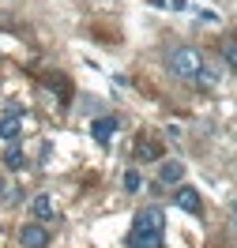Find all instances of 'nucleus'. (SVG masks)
Listing matches in <instances>:
<instances>
[{
    "label": "nucleus",
    "mask_w": 237,
    "mask_h": 248,
    "mask_svg": "<svg viewBox=\"0 0 237 248\" xmlns=\"http://www.w3.org/2000/svg\"><path fill=\"white\" fill-rule=\"evenodd\" d=\"M4 196H8V185H4V181H0V200H4Z\"/></svg>",
    "instance_id": "4468645a"
},
{
    "label": "nucleus",
    "mask_w": 237,
    "mask_h": 248,
    "mask_svg": "<svg viewBox=\"0 0 237 248\" xmlns=\"http://www.w3.org/2000/svg\"><path fill=\"white\" fill-rule=\"evenodd\" d=\"M19 245L23 248H46L49 245V226H38V222H34V226H23V230H19Z\"/></svg>",
    "instance_id": "20e7f679"
},
{
    "label": "nucleus",
    "mask_w": 237,
    "mask_h": 248,
    "mask_svg": "<svg viewBox=\"0 0 237 248\" xmlns=\"http://www.w3.org/2000/svg\"><path fill=\"white\" fill-rule=\"evenodd\" d=\"M181 177H185V166H181L177 158H170V162L158 166V181H162V185H177Z\"/></svg>",
    "instance_id": "6e6552de"
},
{
    "label": "nucleus",
    "mask_w": 237,
    "mask_h": 248,
    "mask_svg": "<svg viewBox=\"0 0 237 248\" xmlns=\"http://www.w3.org/2000/svg\"><path fill=\"white\" fill-rule=\"evenodd\" d=\"M226 64L237 72V46H226Z\"/></svg>",
    "instance_id": "ddd939ff"
},
{
    "label": "nucleus",
    "mask_w": 237,
    "mask_h": 248,
    "mask_svg": "<svg viewBox=\"0 0 237 248\" xmlns=\"http://www.w3.org/2000/svg\"><path fill=\"white\" fill-rule=\"evenodd\" d=\"M234 222H237V200H234Z\"/></svg>",
    "instance_id": "2eb2a0df"
},
{
    "label": "nucleus",
    "mask_w": 237,
    "mask_h": 248,
    "mask_svg": "<svg viewBox=\"0 0 237 248\" xmlns=\"http://www.w3.org/2000/svg\"><path fill=\"white\" fill-rule=\"evenodd\" d=\"M136 155H140L143 162H155V158L162 155V147H158L155 140H140V143H136Z\"/></svg>",
    "instance_id": "9d476101"
},
{
    "label": "nucleus",
    "mask_w": 237,
    "mask_h": 248,
    "mask_svg": "<svg viewBox=\"0 0 237 248\" xmlns=\"http://www.w3.org/2000/svg\"><path fill=\"white\" fill-rule=\"evenodd\" d=\"M4 166H8V170H23V151H19L16 143H8V151H4Z\"/></svg>",
    "instance_id": "9b49d317"
},
{
    "label": "nucleus",
    "mask_w": 237,
    "mask_h": 248,
    "mask_svg": "<svg viewBox=\"0 0 237 248\" xmlns=\"http://www.w3.org/2000/svg\"><path fill=\"white\" fill-rule=\"evenodd\" d=\"M132 230H155V233H166V215H162V207H147L136 215L132 222Z\"/></svg>",
    "instance_id": "7ed1b4c3"
},
{
    "label": "nucleus",
    "mask_w": 237,
    "mask_h": 248,
    "mask_svg": "<svg viewBox=\"0 0 237 248\" xmlns=\"http://www.w3.org/2000/svg\"><path fill=\"white\" fill-rule=\"evenodd\" d=\"M19 128H23V106H12L4 117H0V136H4V143H16Z\"/></svg>",
    "instance_id": "f03ea898"
},
{
    "label": "nucleus",
    "mask_w": 237,
    "mask_h": 248,
    "mask_svg": "<svg viewBox=\"0 0 237 248\" xmlns=\"http://www.w3.org/2000/svg\"><path fill=\"white\" fill-rule=\"evenodd\" d=\"M170 72L181 76V79H196L200 72H204V57H200V49L177 46L174 53H170Z\"/></svg>",
    "instance_id": "f257e3e1"
},
{
    "label": "nucleus",
    "mask_w": 237,
    "mask_h": 248,
    "mask_svg": "<svg viewBox=\"0 0 237 248\" xmlns=\"http://www.w3.org/2000/svg\"><path fill=\"white\" fill-rule=\"evenodd\" d=\"M31 211H34V218H38V222H49V218L57 215V207H53V200H49V196H34Z\"/></svg>",
    "instance_id": "1a4fd4ad"
},
{
    "label": "nucleus",
    "mask_w": 237,
    "mask_h": 248,
    "mask_svg": "<svg viewBox=\"0 0 237 248\" xmlns=\"http://www.w3.org/2000/svg\"><path fill=\"white\" fill-rule=\"evenodd\" d=\"M125 188H128V192H140V188H143L140 170H128V173H125Z\"/></svg>",
    "instance_id": "f8f14e48"
},
{
    "label": "nucleus",
    "mask_w": 237,
    "mask_h": 248,
    "mask_svg": "<svg viewBox=\"0 0 237 248\" xmlns=\"http://www.w3.org/2000/svg\"><path fill=\"white\" fill-rule=\"evenodd\" d=\"M166 245V233L155 230H132L128 233V248H162Z\"/></svg>",
    "instance_id": "39448f33"
},
{
    "label": "nucleus",
    "mask_w": 237,
    "mask_h": 248,
    "mask_svg": "<svg viewBox=\"0 0 237 248\" xmlns=\"http://www.w3.org/2000/svg\"><path fill=\"white\" fill-rule=\"evenodd\" d=\"M91 136H95V143L110 147L113 136H117V117H98V121L91 124Z\"/></svg>",
    "instance_id": "423d86ee"
},
{
    "label": "nucleus",
    "mask_w": 237,
    "mask_h": 248,
    "mask_svg": "<svg viewBox=\"0 0 237 248\" xmlns=\"http://www.w3.org/2000/svg\"><path fill=\"white\" fill-rule=\"evenodd\" d=\"M177 207H181V211H189V215H200V211H204V200H200V192H196V188H177Z\"/></svg>",
    "instance_id": "0eeeda50"
}]
</instances>
